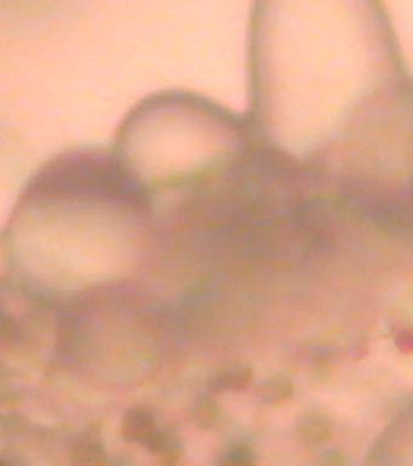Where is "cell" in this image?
Masks as SVG:
<instances>
[{"instance_id":"6da1fadb","label":"cell","mask_w":413,"mask_h":466,"mask_svg":"<svg viewBox=\"0 0 413 466\" xmlns=\"http://www.w3.org/2000/svg\"><path fill=\"white\" fill-rule=\"evenodd\" d=\"M250 120L322 176H370L413 135V82L383 0H254Z\"/></svg>"}]
</instances>
